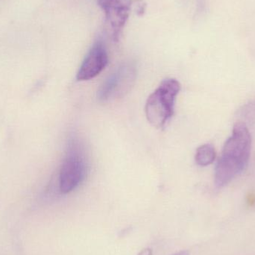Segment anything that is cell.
I'll return each instance as SVG.
<instances>
[{
	"instance_id": "1",
	"label": "cell",
	"mask_w": 255,
	"mask_h": 255,
	"mask_svg": "<svg viewBox=\"0 0 255 255\" xmlns=\"http://www.w3.org/2000/svg\"><path fill=\"white\" fill-rule=\"evenodd\" d=\"M252 149V136L245 124L238 123L226 140L217 162L214 181L223 187L241 175L248 166Z\"/></svg>"
},
{
	"instance_id": "2",
	"label": "cell",
	"mask_w": 255,
	"mask_h": 255,
	"mask_svg": "<svg viewBox=\"0 0 255 255\" xmlns=\"http://www.w3.org/2000/svg\"><path fill=\"white\" fill-rule=\"evenodd\" d=\"M180 90L181 85L176 79H166L148 97L145 103V116L152 127L164 128L172 119Z\"/></svg>"
},
{
	"instance_id": "3",
	"label": "cell",
	"mask_w": 255,
	"mask_h": 255,
	"mask_svg": "<svg viewBox=\"0 0 255 255\" xmlns=\"http://www.w3.org/2000/svg\"><path fill=\"white\" fill-rule=\"evenodd\" d=\"M88 170L85 146L78 136H71L60 170L59 188L61 193H69L77 188L85 181Z\"/></svg>"
},
{
	"instance_id": "4",
	"label": "cell",
	"mask_w": 255,
	"mask_h": 255,
	"mask_svg": "<svg viewBox=\"0 0 255 255\" xmlns=\"http://www.w3.org/2000/svg\"><path fill=\"white\" fill-rule=\"evenodd\" d=\"M137 69L133 62H128L118 67L104 81L97 93L99 100L107 102L127 94L136 79Z\"/></svg>"
},
{
	"instance_id": "5",
	"label": "cell",
	"mask_w": 255,
	"mask_h": 255,
	"mask_svg": "<svg viewBox=\"0 0 255 255\" xmlns=\"http://www.w3.org/2000/svg\"><path fill=\"white\" fill-rule=\"evenodd\" d=\"M98 4L106 15V22L112 29L113 40L119 41L131 10L133 0H98Z\"/></svg>"
},
{
	"instance_id": "6",
	"label": "cell",
	"mask_w": 255,
	"mask_h": 255,
	"mask_svg": "<svg viewBox=\"0 0 255 255\" xmlns=\"http://www.w3.org/2000/svg\"><path fill=\"white\" fill-rule=\"evenodd\" d=\"M109 64V55L102 40L94 43L84 59L76 75L78 81H88L97 77Z\"/></svg>"
},
{
	"instance_id": "7",
	"label": "cell",
	"mask_w": 255,
	"mask_h": 255,
	"mask_svg": "<svg viewBox=\"0 0 255 255\" xmlns=\"http://www.w3.org/2000/svg\"><path fill=\"white\" fill-rule=\"evenodd\" d=\"M217 157L215 148L211 144H204L196 150L195 160L198 165L206 166L211 164Z\"/></svg>"
},
{
	"instance_id": "8",
	"label": "cell",
	"mask_w": 255,
	"mask_h": 255,
	"mask_svg": "<svg viewBox=\"0 0 255 255\" xmlns=\"http://www.w3.org/2000/svg\"><path fill=\"white\" fill-rule=\"evenodd\" d=\"M138 255H152V250L151 249H144Z\"/></svg>"
},
{
	"instance_id": "9",
	"label": "cell",
	"mask_w": 255,
	"mask_h": 255,
	"mask_svg": "<svg viewBox=\"0 0 255 255\" xmlns=\"http://www.w3.org/2000/svg\"><path fill=\"white\" fill-rule=\"evenodd\" d=\"M172 255H190L188 251H181Z\"/></svg>"
}]
</instances>
